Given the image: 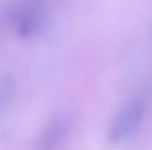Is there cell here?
Returning <instances> with one entry per match:
<instances>
[{
    "mask_svg": "<svg viewBox=\"0 0 152 150\" xmlns=\"http://www.w3.org/2000/svg\"><path fill=\"white\" fill-rule=\"evenodd\" d=\"M145 112H146L145 98L135 96L129 102H125L123 108L119 110V114L114 117V123L110 127V139L115 141V143L129 141L141 129L142 119H145Z\"/></svg>",
    "mask_w": 152,
    "mask_h": 150,
    "instance_id": "6da1fadb",
    "label": "cell"
}]
</instances>
